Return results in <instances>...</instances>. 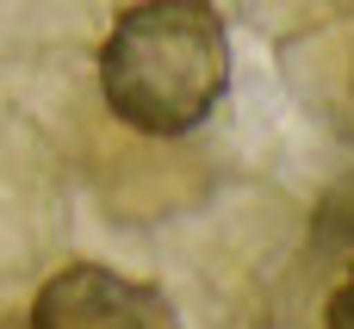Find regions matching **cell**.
Returning a JSON list of instances; mask_svg holds the SVG:
<instances>
[{"instance_id": "cell-1", "label": "cell", "mask_w": 354, "mask_h": 329, "mask_svg": "<svg viewBox=\"0 0 354 329\" xmlns=\"http://www.w3.org/2000/svg\"><path fill=\"white\" fill-rule=\"evenodd\" d=\"M230 93V31L212 0H131L100 44V100L137 137H187Z\"/></svg>"}, {"instance_id": "cell-2", "label": "cell", "mask_w": 354, "mask_h": 329, "mask_svg": "<svg viewBox=\"0 0 354 329\" xmlns=\"http://www.w3.org/2000/svg\"><path fill=\"white\" fill-rule=\"evenodd\" d=\"M25 329H180V311L149 280L100 261H68L37 286Z\"/></svg>"}, {"instance_id": "cell-3", "label": "cell", "mask_w": 354, "mask_h": 329, "mask_svg": "<svg viewBox=\"0 0 354 329\" xmlns=\"http://www.w3.org/2000/svg\"><path fill=\"white\" fill-rule=\"evenodd\" d=\"M324 329H354V267H348V280L330 292V305H324Z\"/></svg>"}]
</instances>
